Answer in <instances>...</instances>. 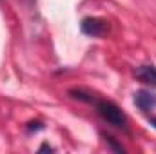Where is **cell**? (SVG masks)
Instances as JSON below:
<instances>
[{
	"instance_id": "3",
	"label": "cell",
	"mask_w": 156,
	"mask_h": 154,
	"mask_svg": "<svg viewBox=\"0 0 156 154\" xmlns=\"http://www.w3.org/2000/svg\"><path fill=\"white\" fill-rule=\"evenodd\" d=\"M134 105L142 111V113H151L156 109V94L151 93V91H138L134 94Z\"/></svg>"
},
{
	"instance_id": "2",
	"label": "cell",
	"mask_w": 156,
	"mask_h": 154,
	"mask_svg": "<svg viewBox=\"0 0 156 154\" xmlns=\"http://www.w3.org/2000/svg\"><path fill=\"white\" fill-rule=\"evenodd\" d=\"M107 29H109V26L102 18L87 16V18L82 20V33H85L89 37H104L107 33Z\"/></svg>"
},
{
	"instance_id": "4",
	"label": "cell",
	"mask_w": 156,
	"mask_h": 154,
	"mask_svg": "<svg viewBox=\"0 0 156 154\" xmlns=\"http://www.w3.org/2000/svg\"><path fill=\"white\" fill-rule=\"evenodd\" d=\"M134 76L138 78L142 83L156 87V67L153 64H142L134 69Z\"/></svg>"
},
{
	"instance_id": "1",
	"label": "cell",
	"mask_w": 156,
	"mask_h": 154,
	"mask_svg": "<svg viewBox=\"0 0 156 154\" xmlns=\"http://www.w3.org/2000/svg\"><path fill=\"white\" fill-rule=\"evenodd\" d=\"M96 107V113L100 114V118L104 121H107L109 125L116 127V129H125L127 125V116L125 113L118 107L115 102H107V100H94L91 102Z\"/></svg>"
},
{
	"instance_id": "5",
	"label": "cell",
	"mask_w": 156,
	"mask_h": 154,
	"mask_svg": "<svg viewBox=\"0 0 156 154\" xmlns=\"http://www.w3.org/2000/svg\"><path fill=\"white\" fill-rule=\"evenodd\" d=\"M42 151H53V147H51V145H47V143H44V145L40 147V152H42Z\"/></svg>"
},
{
	"instance_id": "6",
	"label": "cell",
	"mask_w": 156,
	"mask_h": 154,
	"mask_svg": "<svg viewBox=\"0 0 156 154\" xmlns=\"http://www.w3.org/2000/svg\"><path fill=\"white\" fill-rule=\"evenodd\" d=\"M149 123H151V125L156 129V118H154V116H153V118H149Z\"/></svg>"
}]
</instances>
